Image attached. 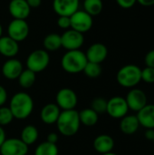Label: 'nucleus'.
<instances>
[{"label": "nucleus", "instance_id": "nucleus-1", "mask_svg": "<svg viewBox=\"0 0 154 155\" xmlns=\"http://www.w3.org/2000/svg\"><path fill=\"white\" fill-rule=\"evenodd\" d=\"M9 109L11 110L14 118L23 120L27 118L33 112L34 102L32 97L24 92L15 94L10 101Z\"/></svg>", "mask_w": 154, "mask_h": 155}, {"label": "nucleus", "instance_id": "nucleus-2", "mask_svg": "<svg viewBox=\"0 0 154 155\" xmlns=\"http://www.w3.org/2000/svg\"><path fill=\"white\" fill-rule=\"evenodd\" d=\"M57 129L59 133L64 136L74 135L80 128L79 112L76 110H66L60 113L56 121Z\"/></svg>", "mask_w": 154, "mask_h": 155}, {"label": "nucleus", "instance_id": "nucleus-3", "mask_svg": "<svg viewBox=\"0 0 154 155\" xmlns=\"http://www.w3.org/2000/svg\"><path fill=\"white\" fill-rule=\"evenodd\" d=\"M88 60L84 52L80 50L67 51L62 57L63 69L69 74H78L84 71Z\"/></svg>", "mask_w": 154, "mask_h": 155}, {"label": "nucleus", "instance_id": "nucleus-4", "mask_svg": "<svg viewBox=\"0 0 154 155\" xmlns=\"http://www.w3.org/2000/svg\"><path fill=\"white\" fill-rule=\"evenodd\" d=\"M142 69L135 64L123 66L117 73L116 79L118 84L125 88H134L142 81Z\"/></svg>", "mask_w": 154, "mask_h": 155}, {"label": "nucleus", "instance_id": "nucleus-5", "mask_svg": "<svg viewBox=\"0 0 154 155\" xmlns=\"http://www.w3.org/2000/svg\"><path fill=\"white\" fill-rule=\"evenodd\" d=\"M50 57L45 50L38 49L33 51L26 59L27 69L36 73L44 71L49 64Z\"/></svg>", "mask_w": 154, "mask_h": 155}, {"label": "nucleus", "instance_id": "nucleus-6", "mask_svg": "<svg viewBox=\"0 0 154 155\" xmlns=\"http://www.w3.org/2000/svg\"><path fill=\"white\" fill-rule=\"evenodd\" d=\"M70 21L71 28L82 34L89 31L93 26V16L82 10L74 12L70 16Z\"/></svg>", "mask_w": 154, "mask_h": 155}, {"label": "nucleus", "instance_id": "nucleus-7", "mask_svg": "<svg viewBox=\"0 0 154 155\" xmlns=\"http://www.w3.org/2000/svg\"><path fill=\"white\" fill-rule=\"evenodd\" d=\"M129 107L124 97L114 96L107 101L106 113L114 119H122L127 115Z\"/></svg>", "mask_w": 154, "mask_h": 155}, {"label": "nucleus", "instance_id": "nucleus-8", "mask_svg": "<svg viewBox=\"0 0 154 155\" xmlns=\"http://www.w3.org/2000/svg\"><path fill=\"white\" fill-rule=\"evenodd\" d=\"M0 153L1 155H26L28 153V145L21 139H5L0 147Z\"/></svg>", "mask_w": 154, "mask_h": 155}, {"label": "nucleus", "instance_id": "nucleus-9", "mask_svg": "<svg viewBox=\"0 0 154 155\" xmlns=\"http://www.w3.org/2000/svg\"><path fill=\"white\" fill-rule=\"evenodd\" d=\"M8 36L15 41L21 42L24 41L29 34V25L25 20L14 19L10 22L7 28Z\"/></svg>", "mask_w": 154, "mask_h": 155}, {"label": "nucleus", "instance_id": "nucleus-10", "mask_svg": "<svg viewBox=\"0 0 154 155\" xmlns=\"http://www.w3.org/2000/svg\"><path fill=\"white\" fill-rule=\"evenodd\" d=\"M61 42L62 46L68 51L79 50L84 42V38L82 33L74 29H69L61 35Z\"/></svg>", "mask_w": 154, "mask_h": 155}, {"label": "nucleus", "instance_id": "nucleus-11", "mask_svg": "<svg viewBox=\"0 0 154 155\" xmlns=\"http://www.w3.org/2000/svg\"><path fill=\"white\" fill-rule=\"evenodd\" d=\"M126 103L128 104L129 110L138 113L142 108H143L147 103L146 94L138 88H133L130 90L125 97Z\"/></svg>", "mask_w": 154, "mask_h": 155}, {"label": "nucleus", "instance_id": "nucleus-12", "mask_svg": "<svg viewBox=\"0 0 154 155\" xmlns=\"http://www.w3.org/2000/svg\"><path fill=\"white\" fill-rule=\"evenodd\" d=\"M77 101L76 94L70 88H63L56 94V104L64 111L74 109Z\"/></svg>", "mask_w": 154, "mask_h": 155}, {"label": "nucleus", "instance_id": "nucleus-13", "mask_svg": "<svg viewBox=\"0 0 154 155\" xmlns=\"http://www.w3.org/2000/svg\"><path fill=\"white\" fill-rule=\"evenodd\" d=\"M53 7L58 15L71 16L78 10L79 0H54Z\"/></svg>", "mask_w": 154, "mask_h": 155}, {"label": "nucleus", "instance_id": "nucleus-14", "mask_svg": "<svg viewBox=\"0 0 154 155\" xmlns=\"http://www.w3.org/2000/svg\"><path fill=\"white\" fill-rule=\"evenodd\" d=\"M8 10L14 19L25 20L30 14V6L26 0H11L8 5Z\"/></svg>", "mask_w": 154, "mask_h": 155}, {"label": "nucleus", "instance_id": "nucleus-15", "mask_svg": "<svg viewBox=\"0 0 154 155\" xmlns=\"http://www.w3.org/2000/svg\"><path fill=\"white\" fill-rule=\"evenodd\" d=\"M107 54H108L107 47L101 43H95L92 45L88 48L85 54L88 62L96 63V64L103 63L106 59Z\"/></svg>", "mask_w": 154, "mask_h": 155}, {"label": "nucleus", "instance_id": "nucleus-16", "mask_svg": "<svg viewBox=\"0 0 154 155\" xmlns=\"http://www.w3.org/2000/svg\"><path fill=\"white\" fill-rule=\"evenodd\" d=\"M23 72V64L22 63L15 58H10L2 67V73L4 76L9 80H15L19 77L21 73Z\"/></svg>", "mask_w": 154, "mask_h": 155}, {"label": "nucleus", "instance_id": "nucleus-17", "mask_svg": "<svg viewBox=\"0 0 154 155\" xmlns=\"http://www.w3.org/2000/svg\"><path fill=\"white\" fill-rule=\"evenodd\" d=\"M140 125L145 129H154V104H147L136 114Z\"/></svg>", "mask_w": 154, "mask_h": 155}, {"label": "nucleus", "instance_id": "nucleus-18", "mask_svg": "<svg viewBox=\"0 0 154 155\" xmlns=\"http://www.w3.org/2000/svg\"><path fill=\"white\" fill-rule=\"evenodd\" d=\"M19 45L16 41L7 36L0 37V54L5 57L12 58L17 54Z\"/></svg>", "mask_w": 154, "mask_h": 155}, {"label": "nucleus", "instance_id": "nucleus-19", "mask_svg": "<svg viewBox=\"0 0 154 155\" xmlns=\"http://www.w3.org/2000/svg\"><path fill=\"white\" fill-rule=\"evenodd\" d=\"M140 126L139 120L134 114H127L123 117L120 122V129L122 133L126 135L134 134L139 130Z\"/></svg>", "mask_w": 154, "mask_h": 155}, {"label": "nucleus", "instance_id": "nucleus-20", "mask_svg": "<svg viewBox=\"0 0 154 155\" xmlns=\"http://www.w3.org/2000/svg\"><path fill=\"white\" fill-rule=\"evenodd\" d=\"M113 147H114V141L108 134L98 135L93 141L94 150L101 154L112 153Z\"/></svg>", "mask_w": 154, "mask_h": 155}, {"label": "nucleus", "instance_id": "nucleus-21", "mask_svg": "<svg viewBox=\"0 0 154 155\" xmlns=\"http://www.w3.org/2000/svg\"><path fill=\"white\" fill-rule=\"evenodd\" d=\"M60 108L56 104H48L43 107L40 117L41 120L46 124H52L56 123L59 115H60Z\"/></svg>", "mask_w": 154, "mask_h": 155}, {"label": "nucleus", "instance_id": "nucleus-22", "mask_svg": "<svg viewBox=\"0 0 154 155\" xmlns=\"http://www.w3.org/2000/svg\"><path fill=\"white\" fill-rule=\"evenodd\" d=\"M98 115L92 108H86L79 113L80 123L85 126H93L98 122Z\"/></svg>", "mask_w": 154, "mask_h": 155}, {"label": "nucleus", "instance_id": "nucleus-23", "mask_svg": "<svg viewBox=\"0 0 154 155\" xmlns=\"http://www.w3.org/2000/svg\"><path fill=\"white\" fill-rule=\"evenodd\" d=\"M38 138V130L34 125H26L21 133V140L26 144L31 145L36 142Z\"/></svg>", "mask_w": 154, "mask_h": 155}, {"label": "nucleus", "instance_id": "nucleus-24", "mask_svg": "<svg viewBox=\"0 0 154 155\" xmlns=\"http://www.w3.org/2000/svg\"><path fill=\"white\" fill-rule=\"evenodd\" d=\"M43 45L44 48L46 49L45 51H56L62 46V42H61V35L55 33H52L47 35L43 42Z\"/></svg>", "mask_w": 154, "mask_h": 155}, {"label": "nucleus", "instance_id": "nucleus-25", "mask_svg": "<svg viewBox=\"0 0 154 155\" xmlns=\"http://www.w3.org/2000/svg\"><path fill=\"white\" fill-rule=\"evenodd\" d=\"M84 11L91 16L98 15L103 7L102 0H84Z\"/></svg>", "mask_w": 154, "mask_h": 155}, {"label": "nucleus", "instance_id": "nucleus-26", "mask_svg": "<svg viewBox=\"0 0 154 155\" xmlns=\"http://www.w3.org/2000/svg\"><path fill=\"white\" fill-rule=\"evenodd\" d=\"M35 79H36L35 73L29 69H26V70H23V72L19 75L18 82L23 88H30L31 86L34 85Z\"/></svg>", "mask_w": 154, "mask_h": 155}, {"label": "nucleus", "instance_id": "nucleus-27", "mask_svg": "<svg viewBox=\"0 0 154 155\" xmlns=\"http://www.w3.org/2000/svg\"><path fill=\"white\" fill-rule=\"evenodd\" d=\"M34 155H58L57 145L47 141L42 143L35 149Z\"/></svg>", "mask_w": 154, "mask_h": 155}, {"label": "nucleus", "instance_id": "nucleus-28", "mask_svg": "<svg viewBox=\"0 0 154 155\" xmlns=\"http://www.w3.org/2000/svg\"><path fill=\"white\" fill-rule=\"evenodd\" d=\"M83 72L85 74L86 76H88L90 78H96L98 76H100V74H102V67H101L100 64L87 62Z\"/></svg>", "mask_w": 154, "mask_h": 155}, {"label": "nucleus", "instance_id": "nucleus-29", "mask_svg": "<svg viewBox=\"0 0 154 155\" xmlns=\"http://www.w3.org/2000/svg\"><path fill=\"white\" fill-rule=\"evenodd\" d=\"M97 114H104L107 110V101L104 98L98 97L95 98L92 102V107H91Z\"/></svg>", "mask_w": 154, "mask_h": 155}, {"label": "nucleus", "instance_id": "nucleus-30", "mask_svg": "<svg viewBox=\"0 0 154 155\" xmlns=\"http://www.w3.org/2000/svg\"><path fill=\"white\" fill-rule=\"evenodd\" d=\"M14 119V115L9 107H0V126L9 124Z\"/></svg>", "mask_w": 154, "mask_h": 155}, {"label": "nucleus", "instance_id": "nucleus-31", "mask_svg": "<svg viewBox=\"0 0 154 155\" xmlns=\"http://www.w3.org/2000/svg\"><path fill=\"white\" fill-rule=\"evenodd\" d=\"M142 80L147 84H153L154 83V68L146 66L142 70L141 73Z\"/></svg>", "mask_w": 154, "mask_h": 155}, {"label": "nucleus", "instance_id": "nucleus-32", "mask_svg": "<svg viewBox=\"0 0 154 155\" xmlns=\"http://www.w3.org/2000/svg\"><path fill=\"white\" fill-rule=\"evenodd\" d=\"M57 25L59 27L62 29H68L71 28V21H70V16H65V15H59L57 19Z\"/></svg>", "mask_w": 154, "mask_h": 155}, {"label": "nucleus", "instance_id": "nucleus-33", "mask_svg": "<svg viewBox=\"0 0 154 155\" xmlns=\"http://www.w3.org/2000/svg\"><path fill=\"white\" fill-rule=\"evenodd\" d=\"M117 4L122 7V8H131L134 5V4L137 2V0H116Z\"/></svg>", "mask_w": 154, "mask_h": 155}, {"label": "nucleus", "instance_id": "nucleus-34", "mask_svg": "<svg viewBox=\"0 0 154 155\" xmlns=\"http://www.w3.org/2000/svg\"><path fill=\"white\" fill-rule=\"evenodd\" d=\"M145 64L148 67L154 68V50H152L147 53L145 56Z\"/></svg>", "mask_w": 154, "mask_h": 155}, {"label": "nucleus", "instance_id": "nucleus-35", "mask_svg": "<svg viewBox=\"0 0 154 155\" xmlns=\"http://www.w3.org/2000/svg\"><path fill=\"white\" fill-rule=\"evenodd\" d=\"M6 100H7V93L5 89L2 85H0V107L3 106V104H5Z\"/></svg>", "mask_w": 154, "mask_h": 155}, {"label": "nucleus", "instance_id": "nucleus-36", "mask_svg": "<svg viewBox=\"0 0 154 155\" xmlns=\"http://www.w3.org/2000/svg\"><path fill=\"white\" fill-rule=\"evenodd\" d=\"M57 141H58V135H57V134H55V133H51V134H48V136H47V142H49V143H51L56 144Z\"/></svg>", "mask_w": 154, "mask_h": 155}, {"label": "nucleus", "instance_id": "nucleus-37", "mask_svg": "<svg viewBox=\"0 0 154 155\" xmlns=\"http://www.w3.org/2000/svg\"><path fill=\"white\" fill-rule=\"evenodd\" d=\"M26 2L30 6V8H36L40 6L42 0H26Z\"/></svg>", "mask_w": 154, "mask_h": 155}, {"label": "nucleus", "instance_id": "nucleus-38", "mask_svg": "<svg viewBox=\"0 0 154 155\" xmlns=\"http://www.w3.org/2000/svg\"><path fill=\"white\" fill-rule=\"evenodd\" d=\"M145 138L148 141H152L154 138V129H146Z\"/></svg>", "mask_w": 154, "mask_h": 155}, {"label": "nucleus", "instance_id": "nucleus-39", "mask_svg": "<svg viewBox=\"0 0 154 155\" xmlns=\"http://www.w3.org/2000/svg\"><path fill=\"white\" fill-rule=\"evenodd\" d=\"M137 2L143 6H152L154 5V0H137Z\"/></svg>", "mask_w": 154, "mask_h": 155}, {"label": "nucleus", "instance_id": "nucleus-40", "mask_svg": "<svg viewBox=\"0 0 154 155\" xmlns=\"http://www.w3.org/2000/svg\"><path fill=\"white\" fill-rule=\"evenodd\" d=\"M5 131L2 128V126H0V147L3 144V143L5 142Z\"/></svg>", "mask_w": 154, "mask_h": 155}, {"label": "nucleus", "instance_id": "nucleus-41", "mask_svg": "<svg viewBox=\"0 0 154 155\" xmlns=\"http://www.w3.org/2000/svg\"><path fill=\"white\" fill-rule=\"evenodd\" d=\"M2 32H3V29H2V25L0 24V37L2 36Z\"/></svg>", "mask_w": 154, "mask_h": 155}, {"label": "nucleus", "instance_id": "nucleus-42", "mask_svg": "<svg viewBox=\"0 0 154 155\" xmlns=\"http://www.w3.org/2000/svg\"><path fill=\"white\" fill-rule=\"evenodd\" d=\"M102 155H117L116 153H105V154H102Z\"/></svg>", "mask_w": 154, "mask_h": 155}, {"label": "nucleus", "instance_id": "nucleus-43", "mask_svg": "<svg viewBox=\"0 0 154 155\" xmlns=\"http://www.w3.org/2000/svg\"><path fill=\"white\" fill-rule=\"evenodd\" d=\"M152 142H153V143H154V138H153V140H152Z\"/></svg>", "mask_w": 154, "mask_h": 155}]
</instances>
